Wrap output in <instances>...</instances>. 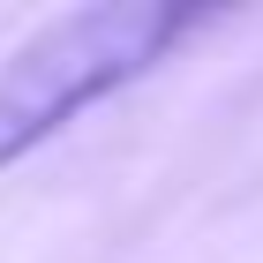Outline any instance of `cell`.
<instances>
[{
    "label": "cell",
    "mask_w": 263,
    "mask_h": 263,
    "mask_svg": "<svg viewBox=\"0 0 263 263\" xmlns=\"http://www.w3.org/2000/svg\"><path fill=\"white\" fill-rule=\"evenodd\" d=\"M203 23H211L203 8H173V0H90L38 23L0 61V173L30 158L38 143H53L98 98L173 61V45L196 38Z\"/></svg>",
    "instance_id": "cell-1"
}]
</instances>
